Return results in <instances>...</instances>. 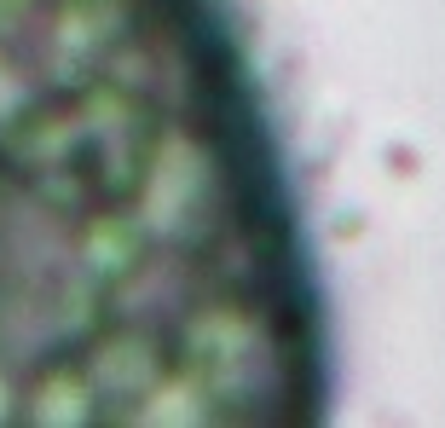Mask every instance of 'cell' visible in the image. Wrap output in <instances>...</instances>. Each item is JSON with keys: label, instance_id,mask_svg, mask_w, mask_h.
Segmentation results:
<instances>
[{"label": "cell", "instance_id": "6da1fadb", "mask_svg": "<svg viewBox=\"0 0 445 428\" xmlns=\"http://www.w3.org/2000/svg\"><path fill=\"white\" fill-rule=\"evenodd\" d=\"M336 388L243 0H0V428H318Z\"/></svg>", "mask_w": 445, "mask_h": 428}]
</instances>
